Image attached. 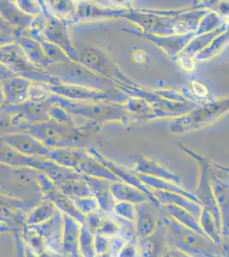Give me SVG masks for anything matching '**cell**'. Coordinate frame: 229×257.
I'll list each match as a JSON object with an SVG mask.
<instances>
[{
	"label": "cell",
	"mask_w": 229,
	"mask_h": 257,
	"mask_svg": "<svg viewBox=\"0 0 229 257\" xmlns=\"http://www.w3.org/2000/svg\"><path fill=\"white\" fill-rule=\"evenodd\" d=\"M163 230L162 223L159 220L153 234L144 238H138L140 257H161Z\"/></svg>",
	"instance_id": "3"
},
{
	"label": "cell",
	"mask_w": 229,
	"mask_h": 257,
	"mask_svg": "<svg viewBox=\"0 0 229 257\" xmlns=\"http://www.w3.org/2000/svg\"><path fill=\"white\" fill-rule=\"evenodd\" d=\"M118 257H140L138 238L134 237L128 241L120 252Z\"/></svg>",
	"instance_id": "8"
},
{
	"label": "cell",
	"mask_w": 229,
	"mask_h": 257,
	"mask_svg": "<svg viewBox=\"0 0 229 257\" xmlns=\"http://www.w3.org/2000/svg\"><path fill=\"white\" fill-rule=\"evenodd\" d=\"M43 238L48 251L61 254L64 239V214L58 210L55 215L40 225H30Z\"/></svg>",
	"instance_id": "1"
},
{
	"label": "cell",
	"mask_w": 229,
	"mask_h": 257,
	"mask_svg": "<svg viewBox=\"0 0 229 257\" xmlns=\"http://www.w3.org/2000/svg\"><path fill=\"white\" fill-rule=\"evenodd\" d=\"M15 237H16V243H17V248H18V257H25L24 240L21 239L19 234H15Z\"/></svg>",
	"instance_id": "10"
},
{
	"label": "cell",
	"mask_w": 229,
	"mask_h": 257,
	"mask_svg": "<svg viewBox=\"0 0 229 257\" xmlns=\"http://www.w3.org/2000/svg\"><path fill=\"white\" fill-rule=\"evenodd\" d=\"M58 212V209L53 202H45L29 213L26 224L28 225H40L52 219Z\"/></svg>",
	"instance_id": "4"
},
{
	"label": "cell",
	"mask_w": 229,
	"mask_h": 257,
	"mask_svg": "<svg viewBox=\"0 0 229 257\" xmlns=\"http://www.w3.org/2000/svg\"><path fill=\"white\" fill-rule=\"evenodd\" d=\"M136 209L137 238L149 237L155 232L158 226L160 219H157V209L148 202L136 205Z\"/></svg>",
	"instance_id": "2"
},
{
	"label": "cell",
	"mask_w": 229,
	"mask_h": 257,
	"mask_svg": "<svg viewBox=\"0 0 229 257\" xmlns=\"http://www.w3.org/2000/svg\"><path fill=\"white\" fill-rule=\"evenodd\" d=\"M74 202L76 208L81 211V213L87 216V214L93 213L94 211L99 209V205L97 201L93 199H75Z\"/></svg>",
	"instance_id": "7"
},
{
	"label": "cell",
	"mask_w": 229,
	"mask_h": 257,
	"mask_svg": "<svg viewBox=\"0 0 229 257\" xmlns=\"http://www.w3.org/2000/svg\"><path fill=\"white\" fill-rule=\"evenodd\" d=\"M96 254H102L110 251V237L100 234L94 235Z\"/></svg>",
	"instance_id": "9"
},
{
	"label": "cell",
	"mask_w": 229,
	"mask_h": 257,
	"mask_svg": "<svg viewBox=\"0 0 229 257\" xmlns=\"http://www.w3.org/2000/svg\"><path fill=\"white\" fill-rule=\"evenodd\" d=\"M79 249L81 257H96L94 234L87 224L81 225L79 235Z\"/></svg>",
	"instance_id": "5"
},
{
	"label": "cell",
	"mask_w": 229,
	"mask_h": 257,
	"mask_svg": "<svg viewBox=\"0 0 229 257\" xmlns=\"http://www.w3.org/2000/svg\"><path fill=\"white\" fill-rule=\"evenodd\" d=\"M113 213L122 219H127L132 222H136L137 209L136 206H134V204L129 202H120L115 206Z\"/></svg>",
	"instance_id": "6"
},
{
	"label": "cell",
	"mask_w": 229,
	"mask_h": 257,
	"mask_svg": "<svg viewBox=\"0 0 229 257\" xmlns=\"http://www.w3.org/2000/svg\"><path fill=\"white\" fill-rule=\"evenodd\" d=\"M96 257H113V256H112V254H110V252H107V253H105V254H98V255H96Z\"/></svg>",
	"instance_id": "11"
}]
</instances>
